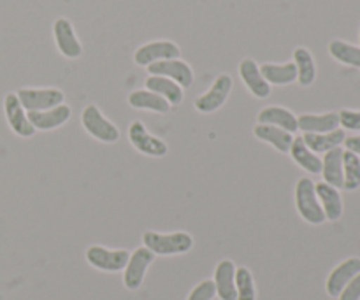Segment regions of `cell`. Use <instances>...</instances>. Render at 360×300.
<instances>
[{
  "label": "cell",
  "mask_w": 360,
  "mask_h": 300,
  "mask_svg": "<svg viewBox=\"0 0 360 300\" xmlns=\"http://www.w3.org/2000/svg\"><path fill=\"white\" fill-rule=\"evenodd\" d=\"M299 130L304 133H327L340 126V115L338 112H326V115H301L297 118Z\"/></svg>",
  "instance_id": "cell-20"
},
{
  "label": "cell",
  "mask_w": 360,
  "mask_h": 300,
  "mask_svg": "<svg viewBox=\"0 0 360 300\" xmlns=\"http://www.w3.org/2000/svg\"><path fill=\"white\" fill-rule=\"evenodd\" d=\"M236 292H238V299L236 300H255V283H253V276L246 267H239L236 269Z\"/></svg>",
  "instance_id": "cell-30"
},
{
  "label": "cell",
  "mask_w": 360,
  "mask_h": 300,
  "mask_svg": "<svg viewBox=\"0 0 360 300\" xmlns=\"http://www.w3.org/2000/svg\"><path fill=\"white\" fill-rule=\"evenodd\" d=\"M130 253L127 249H108L104 246H90L86 249V260L91 267L104 273H120L127 267Z\"/></svg>",
  "instance_id": "cell-5"
},
{
  "label": "cell",
  "mask_w": 360,
  "mask_h": 300,
  "mask_svg": "<svg viewBox=\"0 0 360 300\" xmlns=\"http://www.w3.org/2000/svg\"><path fill=\"white\" fill-rule=\"evenodd\" d=\"M294 63L297 69V81L301 86H311L316 79V67L311 53L306 48H297L294 51Z\"/></svg>",
  "instance_id": "cell-27"
},
{
  "label": "cell",
  "mask_w": 360,
  "mask_h": 300,
  "mask_svg": "<svg viewBox=\"0 0 360 300\" xmlns=\"http://www.w3.org/2000/svg\"><path fill=\"white\" fill-rule=\"evenodd\" d=\"M329 53L338 62L360 69V48H355L345 41H333L329 44Z\"/></svg>",
  "instance_id": "cell-29"
},
{
  "label": "cell",
  "mask_w": 360,
  "mask_h": 300,
  "mask_svg": "<svg viewBox=\"0 0 360 300\" xmlns=\"http://www.w3.org/2000/svg\"><path fill=\"white\" fill-rule=\"evenodd\" d=\"M239 76L243 83L250 90V93L257 98H267L271 95V84L264 79L260 67L257 65L255 60L245 58L239 63Z\"/></svg>",
  "instance_id": "cell-13"
},
{
  "label": "cell",
  "mask_w": 360,
  "mask_h": 300,
  "mask_svg": "<svg viewBox=\"0 0 360 300\" xmlns=\"http://www.w3.org/2000/svg\"><path fill=\"white\" fill-rule=\"evenodd\" d=\"M232 90V77L229 74H220V76L214 79V83L211 84L210 90L206 93L199 95V97L193 100V105L199 112L202 115H210V112L218 111L221 105L227 102L229 95Z\"/></svg>",
  "instance_id": "cell-6"
},
{
  "label": "cell",
  "mask_w": 360,
  "mask_h": 300,
  "mask_svg": "<svg viewBox=\"0 0 360 300\" xmlns=\"http://www.w3.org/2000/svg\"><path fill=\"white\" fill-rule=\"evenodd\" d=\"M70 111L69 105L62 104L58 107L48 109V111H28L27 118L32 123L35 130H55L58 126H62L63 123H67L70 119Z\"/></svg>",
  "instance_id": "cell-14"
},
{
  "label": "cell",
  "mask_w": 360,
  "mask_h": 300,
  "mask_svg": "<svg viewBox=\"0 0 360 300\" xmlns=\"http://www.w3.org/2000/svg\"><path fill=\"white\" fill-rule=\"evenodd\" d=\"M260 72H262L264 79L269 84H278V86H285V84H290L297 79V69H295L294 62L283 63V65H278V63H264L260 67Z\"/></svg>",
  "instance_id": "cell-24"
},
{
  "label": "cell",
  "mask_w": 360,
  "mask_h": 300,
  "mask_svg": "<svg viewBox=\"0 0 360 300\" xmlns=\"http://www.w3.org/2000/svg\"><path fill=\"white\" fill-rule=\"evenodd\" d=\"M16 95L25 111H48L65 100V95L58 88H21Z\"/></svg>",
  "instance_id": "cell-4"
},
{
  "label": "cell",
  "mask_w": 360,
  "mask_h": 300,
  "mask_svg": "<svg viewBox=\"0 0 360 300\" xmlns=\"http://www.w3.org/2000/svg\"><path fill=\"white\" fill-rule=\"evenodd\" d=\"M345 146H347V151L360 155V136L347 137V139H345Z\"/></svg>",
  "instance_id": "cell-34"
},
{
  "label": "cell",
  "mask_w": 360,
  "mask_h": 300,
  "mask_svg": "<svg viewBox=\"0 0 360 300\" xmlns=\"http://www.w3.org/2000/svg\"><path fill=\"white\" fill-rule=\"evenodd\" d=\"M343 188L354 192L360 186V158L352 151H343Z\"/></svg>",
  "instance_id": "cell-28"
},
{
  "label": "cell",
  "mask_w": 360,
  "mask_h": 300,
  "mask_svg": "<svg viewBox=\"0 0 360 300\" xmlns=\"http://www.w3.org/2000/svg\"><path fill=\"white\" fill-rule=\"evenodd\" d=\"M153 260L155 255L148 248H137L130 255L125 267V273H123V285L127 287V290H137V288H141L144 276H146L148 267L153 263Z\"/></svg>",
  "instance_id": "cell-10"
},
{
  "label": "cell",
  "mask_w": 360,
  "mask_h": 300,
  "mask_svg": "<svg viewBox=\"0 0 360 300\" xmlns=\"http://www.w3.org/2000/svg\"><path fill=\"white\" fill-rule=\"evenodd\" d=\"M253 136L259 141L271 144L274 150H278L280 153H290L292 143H294V133L287 132V130L280 129V126L273 125H257L253 129Z\"/></svg>",
  "instance_id": "cell-18"
},
{
  "label": "cell",
  "mask_w": 360,
  "mask_h": 300,
  "mask_svg": "<svg viewBox=\"0 0 360 300\" xmlns=\"http://www.w3.org/2000/svg\"><path fill=\"white\" fill-rule=\"evenodd\" d=\"M179 46L172 41H153L146 42L134 53V62L141 67H148L162 60L179 58Z\"/></svg>",
  "instance_id": "cell-9"
},
{
  "label": "cell",
  "mask_w": 360,
  "mask_h": 300,
  "mask_svg": "<svg viewBox=\"0 0 360 300\" xmlns=\"http://www.w3.org/2000/svg\"><path fill=\"white\" fill-rule=\"evenodd\" d=\"M214 295H217V288H214L213 281L206 280L200 281L192 292H190L188 299L186 300H213Z\"/></svg>",
  "instance_id": "cell-31"
},
{
  "label": "cell",
  "mask_w": 360,
  "mask_h": 300,
  "mask_svg": "<svg viewBox=\"0 0 360 300\" xmlns=\"http://www.w3.org/2000/svg\"><path fill=\"white\" fill-rule=\"evenodd\" d=\"M322 176L327 185L334 186L336 190L343 188V150L341 148L327 151L322 160Z\"/></svg>",
  "instance_id": "cell-21"
},
{
  "label": "cell",
  "mask_w": 360,
  "mask_h": 300,
  "mask_svg": "<svg viewBox=\"0 0 360 300\" xmlns=\"http://www.w3.org/2000/svg\"><path fill=\"white\" fill-rule=\"evenodd\" d=\"M144 248L150 249L153 255L171 256L188 253L193 248V237L186 232H172V234H158V232H144Z\"/></svg>",
  "instance_id": "cell-1"
},
{
  "label": "cell",
  "mask_w": 360,
  "mask_h": 300,
  "mask_svg": "<svg viewBox=\"0 0 360 300\" xmlns=\"http://www.w3.org/2000/svg\"><path fill=\"white\" fill-rule=\"evenodd\" d=\"M214 288L217 295L221 300H236L238 292H236V266L231 260H221L214 270Z\"/></svg>",
  "instance_id": "cell-16"
},
{
  "label": "cell",
  "mask_w": 360,
  "mask_h": 300,
  "mask_svg": "<svg viewBox=\"0 0 360 300\" xmlns=\"http://www.w3.org/2000/svg\"><path fill=\"white\" fill-rule=\"evenodd\" d=\"M148 72H150V76L167 77V79L174 81L181 88L192 86L193 83L192 67L179 58L162 60V62L151 63V65H148Z\"/></svg>",
  "instance_id": "cell-8"
},
{
  "label": "cell",
  "mask_w": 360,
  "mask_h": 300,
  "mask_svg": "<svg viewBox=\"0 0 360 300\" xmlns=\"http://www.w3.org/2000/svg\"><path fill=\"white\" fill-rule=\"evenodd\" d=\"M260 125H273L280 126V129L287 130V132L295 133L299 130L297 126V116L292 111H288L287 107H280V105H269V107H264L262 111L257 116Z\"/></svg>",
  "instance_id": "cell-17"
},
{
  "label": "cell",
  "mask_w": 360,
  "mask_h": 300,
  "mask_svg": "<svg viewBox=\"0 0 360 300\" xmlns=\"http://www.w3.org/2000/svg\"><path fill=\"white\" fill-rule=\"evenodd\" d=\"M360 273V259H348L330 273L327 280V294L330 297H340L348 283Z\"/></svg>",
  "instance_id": "cell-15"
},
{
  "label": "cell",
  "mask_w": 360,
  "mask_h": 300,
  "mask_svg": "<svg viewBox=\"0 0 360 300\" xmlns=\"http://www.w3.org/2000/svg\"><path fill=\"white\" fill-rule=\"evenodd\" d=\"M53 35H55L56 48L65 58H79L81 53H83V46H81L79 39L76 37L72 23L67 18H58L53 23Z\"/></svg>",
  "instance_id": "cell-11"
},
{
  "label": "cell",
  "mask_w": 360,
  "mask_h": 300,
  "mask_svg": "<svg viewBox=\"0 0 360 300\" xmlns=\"http://www.w3.org/2000/svg\"><path fill=\"white\" fill-rule=\"evenodd\" d=\"M129 104L132 105L134 109H148V111L155 112H169L171 109V104L165 100L160 95L153 93L150 90H136L129 95Z\"/></svg>",
  "instance_id": "cell-26"
},
{
  "label": "cell",
  "mask_w": 360,
  "mask_h": 300,
  "mask_svg": "<svg viewBox=\"0 0 360 300\" xmlns=\"http://www.w3.org/2000/svg\"><path fill=\"white\" fill-rule=\"evenodd\" d=\"M345 139H347V133L341 129L327 133H304L302 136V141L313 153H327L334 148H340V144H343Z\"/></svg>",
  "instance_id": "cell-22"
},
{
  "label": "cell",
  "mask_w": 360,
  "mask_h": 300,
  "mask_svg": "<svg viewBox=\"0 0 360 300\" xmlns=\"http://www.w3.org/2000/svg\"><path fill=\"white\" fill-rule=\"evenodd\" d=\"M295 207L304 221L311 225H322L326 221L322 206L315 192V183L308 178H301L295 185Z\"/></svg>",
  "instance_id": "cell-2"
},
{
  "label": "cell",
  "mask_w": 360,
  "mask_h": 300,
  "mask_svg": "<svg viewBox=\"0 0 360 300\" xmlns=\"http://www.w3.org/2000/svg\"><path fill=\"white\" fill-rule=\"evenodd\" d=\"M4 111H6L7 123H9L11 130L20 137H32L35 133V129L32 123L28 122L27 112H25L23 105H21L20 98L16 93H7L4 98Z\"/></svg>",
  "instance_id": "cell-12"
},
{
  "label": "cell",
  "mask_w": 360,
  "mask_h": 300,
  "mask_svg": "<svg viewBox=\"0 0 360 300\" xmlns=\"http://www.w3.org/2000/svg\"><path fill=\"white\" fill-rule=\"evenodd\" d=\"M340 115V125H343L348 130H360V111H350L343 109Z\"/></svg>",
  "instance_id": "cell-32"
},
{
  "label": "cell",
  "mask_w": 360,
  "mask_h": 300,
  "mask_svg": "<svg viewBox=\"0 0 360 300\" xmlns=\"http://www.w3.org/2000/svg\"><path fill=\"white\" fill-rule=\"evenodd\" d=\"M290 155L295 164L304 169V171L311 172V174H320L322 172V160L306 146L302 137H295L290 148Z\"/></svg>",
  "instance_id": "cell-25"
},
{
  "label": "cell",
  "mask_w": 360,
  "mask_h": 300,
  "mask_svg": "<svg viewBox=\"0 0 360 300\" xmlns=\"http://www.w3.org/2000/svg\"><path fill=\"white\" fill-rule=\"evenodd\" d=\"M340 300H360V273L345 287Z\"/></svg>",
  "instance_id": "cell-33"
},
{
  "label": "cell",
  "mask_w": 360,
  "mask_h": 300,
  "mask_svg": "<svg viewBox=\"0 0 360 300\" xmlns=\"http://www.w3.org/2000/svg\"><path fill=\"white\" fill-rule=\"evenodd\" d=\"M81 123H83L84 130L90 133L91 137H95L101 143H116L120 139V130L116 129V125L112 122H109L104 115L101 112V109L95 104L86 105L81 112Z\"/></svg>",
  "instance_id": "cell-3"
},
{
  "label": "cell",
  "mask_w": 360,
  "mask_h": 300,
  "mask_svg": "<svg viewBox=\"0 0 360 300\" xmlns=\"http://www.w3.org/2000/svg\"><path fill=\"white\" fill-rule=\"evenodd\" d=\"M144 84H146V88L150 91L164 97L171 105H179L183 102V97H185L183 88L179 84H176L174 81L167 79V77L150 76Z\"/></svg>",
  "instance_id": "cell-23"
},
{
  "label": "cell",
  "mask_w": 360,
  "mask_h": 300,
  "mask_svg": "<svg viewBox=\"0 0 360 300\" xmlns=\"http://www.w3.org/2000/svg\"><path fill=\"white\" fill-rule=\"evenodd\" d=\"M315 192L323 209V214H326V220H340L341 214H343V200H341L340 192L334 186L327 185V183H316Z\"/></svg>",
  "instance_id": "cell-19"
},
{
  "label": "cell",
  "mask_w": 360,
  "mask_h": 300,
  "mask_svg": "<svg viewBox=\"0 0 360 300\" xmlns=\"http://www.w3.org/2000/svg\"><path fill=\"white\" fill-rule=\"evenodd\" d=\"M129 139L137 151H141L143 155H148V157L160 158V157H165L169 151L165 141L151 136V133L148 132L146 126H144V123L139 122V119L130 123Z\"/></svg>",
  "instance_id": "cell-7"
}]
</instances>
